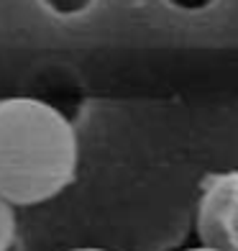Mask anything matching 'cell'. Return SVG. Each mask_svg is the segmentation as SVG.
Returning a JSON list of instances; mask_svg holds the SVG:
<instances>
[{
    "mask_svg": "<svg viewBox=\"0 0 238 251\" xmlns=\"http://www.w3.org/2000/svg\"><path fill=\"white\" fill-rule=\"evenodd\" d=\"M79 146L72 121L36 98L0 100V198L41 205L72 185Z\"/></svg>",
    "mask_w": 238,
    "mask_h": 251,
    "instance_id": "obj_1",
    "label": "cell"
},
{
    "mask_svg": "<svg viewBox=\"0 0 238 251\" xmlns=\"http://www.w3.org/2000/svg\"><path fill=\"white\" fill-rule=\"evenodd\" d=\"M8 251H18V246H10V249H8Z\"/></svg>",
    "mask_w": 238,
    "mask_h": 251,
    "instance_id": "obj_7",
    "label": "cell"
},
{
    "mask_svg": "<svg viewBox=\"0 0 238 251\" xmlns=\"http://www.w3.org/2000/svg\"><path fill=\"white\" fill-rule=\"evenodd\" d=\"M16 246V210L0 198V251Z\"/></svg>",
    "mask_w": 238,
    "mask_h": 251,
    "instance_id": "obj_3",
    "label": "cell"
},
{
    "mask_svg": "<svg viewBox=\"0 0 238 251\" xmlns=\"http://www.w3.org/2000/svg\"><path fill=\"white\" fill-rule=\"evenodd\" d=\"M74 251H108V249H74Z\"/></svg>",
    "mask_w": 238,
    "mask_h": 251,
    "instance_id": "obj_6",
    "label": "cell"
},
{
    "mask_svg": "<svg viewBox=\"0 0 238 251\" xmlns=\"http://www.w3.org/2000/svg\"><path fill=\"white\" fill-rule=\"evenodd\" d=\"M187 251H213V249H208V246H200V249H187Z\"/></svg>",
    "mask_w": 238,
    "mask_h": 251,
    "instance_id": "obj_5",
    "label": "cell"
},
{
    "mask_svg": "<svg viewBox=\"0 0 238 251\" xmlns=\"http://www.w3.org/2000/svg\"><path fill=\"white\" fill-rule=\"evenodd\" d=\"M162 3L167 8L177 10V13H182V16H197V13L210 10L218 0H162Z\"/></svg>",
    "mask_w": 238,
    "mask_h": 251,
    "instance_id": "obj_4",
    "label": "cell"
},
{
    "mask_svg": "<svg viewBox=\"0 0 238 251\" xmlns=\"http://www.w3.org/2000/svg\"><path fill=\"white\" fill-rule=\"evenodd\" d=\"M39 5L44 8V13H49L54 18L72 21V18L90 13L95 5V0H39Z\"/></svg>",
    "mask_w": 238,
    "mask_h": 251,
    "instance_id": "obj_2",
    "label": "cell"
}]
</instances>
